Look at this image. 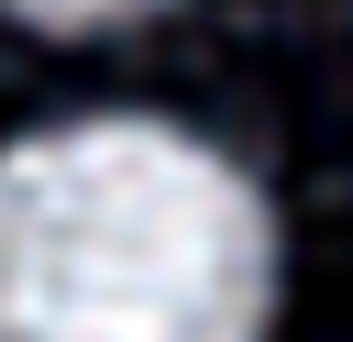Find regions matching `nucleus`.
<instances>
[{
    "instance_id": "1",
    "label": "nucleus",
    "mask_w": 353,
    "mask_h": 342,
    "mask_svg": "<svg viewBox=\"0 0 353 342\" xmlns=\"http://www.w3.org/2000/svg\"><path fill=\"white\" fill-rule=\"evenodd\" d=\"M276 221L176 121H55L0 154V342H265Z\"/></svg>"
},
{
    "instance_id": "2",
    "label": "nucleus",
    "mask_w": 353,
    "mask_h": 342,
    "mask_svg": "<svg viewBox=\"0 0 353 342\" xmlns=\"http://www.w3.org/2000/svg\"><path fill=\"white\" fill-rule=\"evenodd\" d=\"M0 11L55 22V33H88V22H132V11H154V0H0Z\"/></svg>"
}]
</instances>
